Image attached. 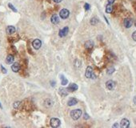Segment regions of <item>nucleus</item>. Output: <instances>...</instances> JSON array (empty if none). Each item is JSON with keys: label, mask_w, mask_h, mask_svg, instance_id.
<instances>
[{"label": "nucleus", "mask_w": 136, "mask_h": 128, "mask_svg": "<svg viewBox=\"0 0 136 128\" xmlns=\"http://www.w3.org/2000/svg\"><path fill=\"white\" fill-rule=\"evenodd\" d=\"M112 10H113L112 4H110V3H109L108 5H106V13H108V14L111 13Z\"/></svg>", "instance_id": "16"}, {"label": "nucleus", "mask_w": 136, "mask_h": 128, "mask_svg": "<svg viewBox=\"0 0 136 128\" xmlns=\"http://www.w3.org/2000/svg\"><path fill=\"white\" fill-rule=\"evenodd\" d=\"M82 114H83V112H82L80 109H76V110H73L70 112V116L74 120H77L81 117Z\"/></svg>", "instance_id": "1"}, {"label": "nucleus", "mask_w": 136, "mask_h": 128, "mask_svg": "<svg viewBox=\"0 0 136 128\" xmlns=\"http://www.w3.org/2000/svg\"><path fill=\"white\" fill-rule=\"evenodd\" d=\"M8 7H9L10 8V9H11L12 10H13L14 12H17V10L15 9V7H14V6L12 5L11 3H9V4H8Z\"/></svg>", "instance_id": "21"}, {"label": "nucleus", "mask_w": 136, "mask_h": 128, "mask_svg": "<svg viewBox=\"0 0 136 128\" xmlns=\"http://www.w3.org/2000/svg\"><path fill=\"white\" fill-rule=\"evenodd\" d=\"M114 67H110L107 70V74L108 75H111V74L114 73Z\"/></svg>", "instance_id": "20"}, {"label": "nucleus", "mask_w": 136, "mask_h": 128, "mask_svg": "<svg viewBox=\"0 0 136 128\" xmlns=\"http://www.w3.org/2000/svg\"><path fill=\"white\" fill-rule=\"evenodd\" d=\"M132 39L136 42V31L133 32V34H132Z\"/></svg>", "instance_id": "24"}, {"label": "nucleus", "mask_w": 136, "mask_h": 128, "mask_svg": "<svg viewBox=\"0 0 136 128\" xmlns=\"http://www.w3.org/2000/svg\"><path fill=\"white\" fill-rule=\"evenodd\" d=\"M123 24H124V26L126 28H130L133 24V20L131 18H126V19H124Z\"/></svg>", "instance_id": "7"}, {"label": "nucleus", "mask_w": 136, "mask_h": 128, "mask_svg": "<svg viewBox=\"0 0 136 128\" xmlns=\"http://www.w3.org/2000/svg\"><path fill=\"white\" fill-rule=\"evenodd\" d=\"M67 89L70 90V91H75L78 89V85L75 84V83H71V84H70V86L68 87Z\"/></svg>", "instance_id": "14"}, {"label": "nucleus", "mask_w": 136, "mask_h": 128, "mask_svg": "<svg viewBox=\"0 0 136 128\" xmlns=\"http://www.w3.org/2000/svg\"><path fill=\"white\" fill-rule=\"evenodd\" d=\"M135 26H136V21H135Z\"/></svg>", "instance_id": "31"}, {"label": "nucleus", "mask_w": 136, "mask_h": 128, "mask_svg": "<svg viewBox=\"0 0 136 128\" xmlns=\"http://www.w3.org/2000/svg\"><path fill=\"white\" fill-rule=\"evenodd\" d=\"M14 62V56L11 55V54H9V55L7 57V63H12V62Z\"/></svg>", "instance_id": "17"}, {"label": "nucleus", "mask_w": 136, "mask_h": 128, "mask_svg": "<svg viewBox=\"0 0 136 128\" xmlns=\"http://www.w3.org/2000/svg\"><path fill=\"white\" fill-rule=\"evenodd\" d=\"M11 69L14 72H18V71L20 70V65L18 62H14V63L11 66Z\"/></svg>", "instance_id": "10"}, {"label": "nucleus", "mask_w": 136, "mask_h": 128, "mask_svg": "<svg viewBox=\"0 0 136 128\" xmlns=\"http://www.w3.org/2000/svg\"><path fill=\"white\" fill-rule=\"evenodd\" d=\"M93 46H94V43L91 40L87 41V43H85V47L87 48V49H91V48L93 47Z\"/></svg>", "instance_id": "15"}, {"label": "nucleus", "mask_w": 136, "mask_h": 128, "mask_svg": "<svg viewBox=\"0 0 136 128\" xmlns=\"http://www.w3.org/2000/svg\"><path fill=\"white\" fill-rule=\"evenodd\" d=\"M77 102H78V101H77L76 98H70V99L68 100L67 104H68V106H75V104H77Z\"/></svg>", "instance_id": "13"}, {"label": "nucleus", "mask_w": 136, "mask_h": 128, "mask_svg": "<svg viewBox=\"0 0 136 128\" xmlns=\"http://www.w3.org/2000/svg\"><path fill=\"white\" fill-rule=\"evenodd\" d=\"M51 20L53 24H58V22H59V18H58V16L57 14H53Z\"/></svg>", "instance_id": "11"}, {"label": "nucleus", "mask_w": 136, "mask_h": 128, "mask_svg": "<svg viewBox=\"0 0 136 128\" xmlns=\"http://www.w3.org/2000/svg\"><path fill=\"white\" fill-rule=\"evenodd\" d=\"M118 127V125L117 124V123H115L114 125H113V127Z\"/></svg>", "instance_id": "29"}, {"label": "nucleus", "mask_w": 136, "mask_h": 128, "mask_svg": "<svg viewBox=\"0 0 136 128\" xmlns=\"http://www.w3.org/2000/svg\"><path fill=\"white\" fill-rule=\"evenodd\" d=\"M84 119H89V115H87V114H85L84 115Z\"/></svg>", "instance_id": "28"}, {"label": "nucleus", "mask_w": 136, "mask_h": 128, "mask_svg": "<svg viewBox=\"0 0 136 128\" xmlns=\"http://www.w3.org/2000/svg\"><path fill=\"white\" fill-rule=\"evenodd\" d=\"M134 101H135V104H136V97H135V98H134Z\"/></svg>", "instance_id": "30"}, {"label": "nucleus", "mask_w": 136, "mask_h": 128, "mask_svg": "<svg viewBox=\"0 0 136 128\" xmlns=\"http://www.w3.org/2000/svg\"><path fill=\"white\" fill-rule=\"evenodd\" d=\"M84 8H85V10H88L90 9V5H89L88 3H85Z\"/></svg>", "instance_id": "23"}, {"label": "nucleus", "mask_w": 136, "mask_h": 128, "mask_svg": "<svg viewBox=\"0 0 136 128\" xmlns=\"http://www.w3.org/2000/svg\"><path fill=\"white\" fill-rule=\"evenodd\" d=\"M68 32H69V28H68V26L64 27L63 29H62V30L59 31V36H60V37H64V36H66V35L68 34Z\"/></svg>", "instance_id": "8"}, {"label": "nucleus", "mask_w": 136, "mask_h": 128, "mask_svg": "<svg viewBox=\"0 0 136 128\" xmlns=\"http://www.w3.org/2000/svg\"><path fill=\"white\" fill-rule=\"evenodd\" d=\"M59 15L62 18L66 19V18H67L69 17V15H70V12H69V10L67 9H62L60 10Z\"/></svg>", "instance_id": "4"}, {"label": "nucleus", "mask_w": 136, "mask_h": 128, "mask_svg": "<svg viewBox=\"0 0 136 128\" xmlns=\"http://www.w3.org/2000/svg\"><path fill=\"white\" fill-rule=\"evenodd\" d=\"M32 46L35 50H38V49H39V48L41 47L42 42L39 40V39H35V40L33 41V43H32Z\"/></svg>", "instance_id": "6"}, {"label": "nucleus", "mask_w": 136, "mask_h": 128, "mask_svg": "<svg viewBox=\"0 0 136 128\" xmlns=\"http://www.w3.org/2000/svg\"><path fill=\"white\" fill-rule=\"evenodd\" d=\"M85 75L87 78L88 79H95V75L94 74L93 72V69H92L91 66H88L86 70V73H85Z\"/></svg>", "instance_id": "2"}, {"label": "nucleus", "mask_w": 136, "mask_h": 128, "mask_svg": "<svg viewBox=\"0 0 136 128\" xmlns=\"http://www.w3.org/2000/svg\"><path fill=\"white\" fill-rule=\"evenodd\" d=\"M99 22V19H98L97 18H92L91 19V24L93 25V26H95Z\"/></svg>", "instance_id": "18"}, {"label": "nucleus", "mask_w": 136, "mask_h": 128, "mask_svg": "<svg viewBox=\"0 0 136 128\" xmlns=\"http://www.w3.org/2000/svg\"><path fill=\"white\" fill-rule=\"evenodd\" d=\"M106 87L108 90L110 91H112L114 87H115V83H114L113 80H108L106 83Z\"/></svg>", "instance_id": "5"}, {"label": "nucleus", "mask_w": 136, "mask_h": 128, "mask_svg": "<svg viewBox=\"0 0 136 128\" xmlns=\"http://www.w3.org/2000/svg\"><path fill=\"white\" fill-rule=\"evenodd\" d=\"M61 124V122L58 119H56V118H52L51 119V126L52 127H58Z\"/></svg>", "instance_id": "3"}, {"label": "nucleus", "mask_w": 136, "mask_h": 128, "mask_svg": "<svg viewBox=\"0 0 136 128\" xmlns=\"http://www.w3.org/2000/svg\"><path fill=\"white\" fill-rule=\"evenodd\" d=\"M61 79H62V86H65V85L67 84L68 81H67V79H66L64 76H62V75H61Z\"/></svg>", "instance_id": "19"}, {"label": "nucleus", "mask_w": 136, "mask_h": 128, "mask_svg": "<svg viewBox=\"0 0 136 128\" xmlns=\"http://www.w3.org/2000/svg\"><path fill=\"white\" fill-rule=\"evenodd\" d=\"M107 1H108V3L112 4V3H114V1H115V0H107Z\"/></svg>", "instance_id": "26"}, {"label": "nucleus", "mask_w": 136, "mask_h": 128, "mask_svg": "<svg viewBox=\"0 0 136 128\" xmlns=\"http://www.w3.org/2000/svg\"><path fill=\"white\" fill-rule=\"evenodd\" d=\"M129 126H130V122L128 119H122V121H121V127L127 128V127H129Z\"/></svg>", "instance_id": "9"}, {"label": "nucleus", "mask_w": 136, "mask_h": 128, "mask_svg": "<svg viewBox=\"0 0 136 128\" xmlns=\"http://www.w3.org/2000/svg\"><path fill=\"white\" fill-rule=\"evenodd\" d=\"M20 103H21L20 102H15L14 103V107L15 108V109H18V106H20Z\"/></svg>", "instance_id": "22"}, {"label": "nucleus", "mask_w": 136, "mask_h": 128, "mask_svg": "<svg viewBox=\"0 0 136 128\" xmlns=\"http://www.w3.org/2000/svg\"><path fill=\"white\" fill-rule=\"evenodd\" d=\"M53 1L54 2V3H61L62 0H53Z\"/></svg>", "instance_id": "27"}, {"label": "nucleus", "mask_w": 136, "mask_h": 128, "mask_svg": "<svg viewBox=\"0 0 136 128\" xmlns=\"http://www.w3.org/2000/svg\"><path fill=\"white\" fill-rule=\"evenodd\" d=\"M15 32V27L13 26H8L7 28V33L8 35H12Z\"/></svg>", "instance_id": "12"}, {"label": "nucleus", "mask_w": 136, "mask_h": 128, "mask_svg": "<svg viewBox=\"0 0 136 128\" xmlns=\"http://www.w3.org/2000/svg\"><path fill=\"white\" fill-rule=\"evenodd\" d=\"M1 68H2V71H3V73H7V70H6V69L4 68L3 66H1Z\"/></svg>", "instance_id": "25"}]
</instances>
